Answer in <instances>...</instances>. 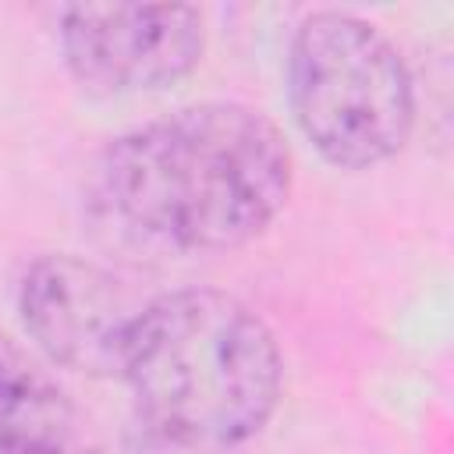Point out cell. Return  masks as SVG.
<instances>
[{
    "mask_svg": "<svg viewBox=\"0 0 454 454\" xmlns=\"http://www.w3.org/2000/svg\"><path fill=\"white\" fill-rule=\"evenodd\" d=\"M284 131L245 103H195L117 135L99 160L110 213L181 252H223L270 227L291 195Z\"/></svg>",
    "mask_w": 454,
    "mask_h": 454,
    "instance_id": "obj_1",
    "label": "cell"
},
{
    "mask_svg": "<svg viewBox=\"0 0 454 454\" xmlns=\"http://www.w3.org/2000/svg\"><path fill=\"white\" fill-rule=\"evenodd\" d=\"M121 380L160 436L184 447H238L277 411L284 362L273 330L241 298L188 287L135 312Z\"/></svg>",
    "mask_w": 454,
    "mask_h": 454,
    "instance_id": "obj_2",
    "label": "cell"
},
{
    "mask_svg": "<svg viewBox=\"0 0 454 454\" xmlns=\"http://www.w3.org/2000/svg\"><path fill=\"white\" fill-rule=\"evenodd\" d=\"M287 99L316 153L344 170L390 160L411 135L415 92L397 46L344 11L309 14L287 53Z\"/></svg>",
    "mask_w": 454,
    "mask_h": 454,
    "instance_id": "obj_3",
    "label": "cell"
},
{
    "mask_svg": "<svg viewBox=\"0 0 454 454\" xmlns=\"http://www.w3.org/2000/svg\"><path fill=\"white\" fill-rule=\"evenodd\" d=\"M202 14L188 4H74L60 14L67 71L96 92H156L202 57Z\"/></svg>",
    "mask_w": 454,
    "mask_h": 454,
    "instance_id": "obj_4",
    "label": "cell"
},
{
    "mask_svg": "<svg viewBox=\"0 0 454 454\" xmlns=\"http://www.w3.org/2000/svg\"><path fill=\"white\" fill-rule=\"evenodd\" d=\"M18 312L35 348L82 376H121L124 333L138 309L117 280L78 255H43L18 284Z\"/></svg>",
    "mask_w": 454,
    "mask_h": 454,
    "instance_id": "obj_5",
    "label": "cell"
},
{
    "mask_svg": "<svg viewBox=\"0 0 454 454\" xmlns=\"http://www.w3.org/2000/svg\"><path fill=\"white\" fill-rule=\"evenodd\" d=\"M0 454H103L60 383L0 333Z\"/></svg>",
    "mask_w": 454,
    "mask_h": 454,
    "instance_id": "obj_6",
    "label": "cell"
}]
</instances>
